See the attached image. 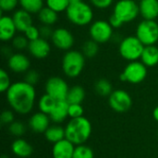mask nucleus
<instances>
[{
    "label": "nucleus",
    "mask_w": 158,
    "mask_h": 158,
    "mask_svg": "<svg viewBox=\"0 0 158 158\" xmlns=\"http://www.w3.org/2000/svg\"><path fill=\"white\" fill-rule=\"evenodd\" d=\"M7 65L15 73H26L31 67V61L27 56L21 53L12 54L7 59Z\"/></svg>",
    "instance_id": "obj_13"
},
{
    "label": "nucleus",
    "mask_w": 158,
    "mask_h": 158,
    "mask_svg": "<svg viewBox=\"0 0 158 158\" xmlns=\"http://www.w3.org/2000/svg\"><path fill=\"white\" fill-rule=\"evenodd\" d=\"M44 136L46 140L52 143H56L66 138L65 129L59 125H52L45 131Z\"/></svg>",
    "instance_id": "obj_23"
},
{
    "label": "nucleus",
    "mask_w": 158,
    "mask_h": 158,
    "mask_svg": "<svg viewBox=\"0 0 158 158\" xmlns=\"http://www.w3.org/2000/svg\"><path fill=\"white\" fill-rule=\"evenodd\" d=\"M94 90L100 96H109L113 92V86L107 79L101 78L94 83Z\"/></svg>",
    "instance_id": "obj_26"
},
{
    "label": "nucleus",
    "mask_w": 158,
    "mask_h": 158,
    "mask_svg": "<svg viewBox=\"0 0 158 158\" xmlns=\"http://www.w3.org/2000/svg\"><path fill=\"white\" fill-rule=\"evenodd\" d=\"M16 25L12 17L2 15L0 18V39L3 42L11 41L16 36Z\"/></svg>",
    "instance_id": "obj_17"
},
{
    "label": "nucleus",
    "mask_w": 158,
    "mask_h": 158,
    "mask_svg": "<svg viewBox=\"0 0 158 158\" xmlns=\"http://www.w3.org/2000/svg\"><path fill=\"white\" fill-rule=\"evenodd\" d=\"M85 56L81 51L69 50L62 58V69L69 78H76L81 75L85 66Z\"/></svg>",
    "instance_id": "obj_3"
},
{
    "label": "nucleus",
    "mask_w": 158,
    "mask_h": 158,
    "mask_svg": "<svg viewBox=\"0 0 158 158\" xmlns=\"http://www.w3.org/2000/svg\"><path fill=\"white\" fill-rule=\"evenodd\" d=\"M38 19L44 25L53 26L58 19L57 12L54 11L48 6H44L38 13Z\"/></svg>",
    "instance_id": "obj_24"
},
{
    "label": "nucleus",
    "mask_w": 158,
    "mask_h": 158,
    "mask_svg": "<svg viewBox=\"0 0 158 158\" xmlns=\"http://www.w3.org/2000/svg\"><path fill=\"white\" fill-rule=\"evenodd\" d=\"M36 93L33 85L25 81H16L6 91V100L10 107L20 115L30 113L35 103Z\"/></svg>",
    "instance_id": "obj_1"
},
{
    "label": "nucleus",
    "mask_w": 158,
    "mask_h": 158,
    "mask_svg": "<svg viewBox=\"0 0 158 158\" xmlns=\"http://www.w3.org/2000/svg\"><path fill=\"white\" fill-rule=\"evenodd\" d=\"M1 158H8V157H7L6 156H1Z\"/></svg>",
    "instance_id": "obj_45"
},
{
    "label": "nucleus",
    "mask_w": 158,
    "mask_h": 158,
    "mask_svg": "<svg viewBox=\"0 0 158 158\" xmlns=\"http://www.w3.org/2000/svg\"><path fill=\"white\" fill-rule=\"evenodd\" d=\"M28 50L33 57L37 59H44L49 56L51 52V45L47 40L40 37L30 42Z\"/></svg>",
    "instance_id": "obj_14"
},
{
    "label": "nucleus",
    "mask_w": 158,
    "mask_h": 158,
    "mask_svg": "<svg viewBox=\"0 0 158 158\" xmlns=\"http://www.w3.org/2000/svg\"><path fill=\"white\" fill-rule=\"evenodd\" d=\"M45 3L46 6L57 13L66 11L70 5L69 0H45Z\"/></svg>",
    "instance_id": "obj_30"
},
{
    "label": "nucleus",
    "mask_w": 158,
    "mask_h": 158,
    "mask_svg": "<svg viewBox=\"0 0 158 158\" xmlns=\"http://www.w3.org/2000/svg\"><path fill=\"white\" fill-rule=\"evenodd\" d=\"M113 13L124 23H129L140 15L139 4L134 0H119L115 5Z\"/></svg>",
    "instance_id": "obj_8"
},
{
    "label": "nucleus",
    "mask_w": 158,
    "mask_h": 158,
    "mask_svg": "<svg viewBox=\"0 0 158 158\" xmlns=\"http://www.w3.org/2000/svg\"><path fill=\"white\" fill-rule=\"evenodd\" d=\"M1 123L3 125H6L9 126L12 122L15 121V118H14V113L10 110H4L1 114Z\"/></svg>",
    "instance_id": "obj_39"
},
{
    "label": "nucleus",
    "mask_w": 158,
    "mask_h": 158,
    "mask_svg": "<svg viewBox=\"0 0 158 158\" xmlns=\"http://www.w3.org/2000/svg\"><path fill=\"white\" fill-rule=\"evenodd\" d=\"M82 0H69L70 4H74V3H78V2H81Z\"/></svg>",
    "instance_id": "obj_44"
},
{
    "label": "nucleus",
    "mask_w": 158,
    "mask_h": 158,
    "mask_svg": "<svg viewBox=\"0 0 158 158\" xmlns=\"http://www.w3.org/2000/svg\"><path fill=\"white\" fill-rule=\"evenodd\" d=\"M85 98V91L80 85H74L69 88L66 101L69 104H81Z\"/></svg>",
    "instance_id": "obj_25"
},
{
    "label": "nucleus",
    "mask_w": 158,
    "mask_h": 158,
    "mask_svg": "<svg viewBox=\"0 0 158 158\" xmlns=\"http://www.w3.org/2000/svg\"><path fill=\"white\" fill-rule=\"evenodd\" d=\"M134 1H136V2H138V1H139V2H140L141 0H134Z\"/></svg>",
    "instance_id": "obj_46"
},
{
    "label": "nucleus",
    "mask_w": 158,
    "mask_h": 158,
    "mask_svg": "<svg viewBox=\"0 0 158 158\" xmlns=\"http://www.w3.org/2000/svg\"><path fill=\"white\" fill-rule=\"evenodd\" d=\"M66 139L75 145L83 144L91 136L92 124L84 117L71 118L65 128Z\"/></svg>",
    "instance_id": "obj_2"
},
{
    "label": "nucleus",
    "mask_w": 158,
    "mask_h": 158,
    "mask_svg": "<svg viewBox=\"0 0 158 158\" xmlns=\"http://www.w3.org/2000/svg\"><path fill=\"white\" fill-rule=\"evenodd\" d=\"M112 26L108 21L98 19L94 21L90 27V36L91 38L97 42L98 44H105L110 41L114 36Z\"/></svg>",
    "instance_id": "obj_9"
},
{
    "label": "nucleus",
    "mask_w": 158,
    "mask_h": 158,
    "mask_svg": "<svg viewBox=\"0 0 158 158\" xmlns=\"http://www.w3.org/2000/svg\"><path fill=\"white\" fill-rule=\"evenodd\" d=\"M39 31H40V37L44 38L45 40H48V39L52 38V35H53L55 30H53L52 26H50V25H44L43 24L39 28Z\"/></svg>",
    "instance_id": "obj_40"
},
{
    "label": "nucleus",
    "mask_w": 158,
    "mask_h": 158,
    "mask_svg": "<svg viewBox=\"0 0 158 158\" xmlns=\"http://www.w3.org/2000/svg\"><path fill=\"white\" fill-rule=\"evenodd\" d=\"M99 52V44L93 39L87 40L83 43L81 46V53L87 58L94 57Z\"/></svg>",
    "instance_id": "obj_29"
},
{
    "label": "nucleus",
    "mask_w": 158,
    "mask_h": 158,
    "mask_svg": "<svg viewBox=\"0 0 158 158\" xmlns=\"http://www.w3.org/2000/svg\"><path fill=\"white\" fill-rule=\"evenodd\" d=\"M12 46L17 50H23L28 48L30 41L26 38L25 35H16L11 40Z\"/></svg>",
    "instance_id": "obj_33"
},
{
    "label": "nucleus",
    "mask_w": 158,
    "mask_h": 158,
    "mask_svg": "<svg viewBox=\"0 0 158 158\" xmlns=\"http://www.w3.org/2000/svg\"><path fill=\"white\" fill-rule=\"evenodd\" d=\"M75 150V144H73L68 139H63L53 145L52 156L54 158H72Z\"/></svg>",
    "instance_id": "obj_16"
},
{
    "label": "nucleus",
    "mask_w": 158,
    "mask_h": 158,
    "mask_svg": "<svg viewBox=\"0 0 158 158\" xmlns=\"http://www.w3.org/2000/svg\"><path fill=\"white\" fill-rule=\"evenodd\" d=\"M56 102L57 101L56 99H54L49 94H45L39 100V103H38L39 109H40L41 112H43L44 114H47V115H50V113L53 111L54 107L56 106Z\"/></svg>",
    "instance_id": "obj_27"
},
{
    "label": "nucleus",
    "mask_w": 158,
    "mask_h": 158,
    "mask_svg": "<svg viewBox=\"0 0 158 158\" xmlns=\"http://www.w3.org/2000/svg\"><path fill=\"white\" fill-rule=\"evenodd\" d=\"M83 107L81 104H69V117L71 118H77L83 117Z\"/></svg>",
    "instance_id": "obj_35"
},
{
    "label": "nucleus",
    "mask_w": 158,
    "mask_h": 158,
    "mask_svg": "<svg viewBox=\"0 0 158 158\" xmlns=\"http://www.w3.org/2000/svg\"><path fill=\"white\" fill-rule=\"evenodd\" d=\"M137 38L144 44L154 45L158 42V24L156 20L143 19L136 29Z\"/></svg>",
    "instance_id": "obj_7"
},
{
    "label": "nucleus",
    "mask_w": 158,
    "mask_h": 158,
    "mask_svg": "<svg viewBox=\"0 0 158 158\" xmlns=\"http://www.w3.org/2000/svg\"><path fill=\"white\" fill-rule=\"evenodd\" d=\"M8 131L10 132L11 135L15 137H20L25 133L26 128L23 123H21L20 121L15 120L8 126Z\"/></svg>",
    "instance_id": "obj_32"
},
{
    "label": "nucleus",
    "mask_w": 158,
    "mask_h": 158,
    "mask_svg": "<svg viewBox=\"0 0 158 158\" xmlns=\"http://www.w3.org/2000/svg\"><path fill=\"white\" fill-rule=\"evenodd\" d=\"M153 117H154V118L158 122V106L154 109V111H153Z\"/></svg>",
    "instance_id": "obj_43"
},
{
    "label": "nucleus",
    "mask_w": 158,
    "mask_h": 158,
    "mask_svg": "<svg viewBox=\"0 0 158 158\" xmlns=\"http://www.w3.org/2000/svg\"><path fill=\"white\" fill-rule=\"evenodd\" d=\"M141 59L147 68L156 66L158 64V47L155 44L144 46Z\"/></svg>",
    "instance_id": "obj_22"
},
{
    "label": "nucleus",
    "mask_w": 158,
    "mask_h": 158,
    "mask_svg": "<svg viewBox=\"0 0 158 158\" xmlns=\"http://www.w3.org/2000/svg\"><path fill=\"white\" fill-rule=\"evenodd\" d=\"M50 117L43 112H37L33 114L29 119V127L33 132L44 133L50 126Z\"/></svg>",
    "instance_id": "obj_15"
},
{
    "label": "nucleus",
    "mask_w": 158,
    "mask_h": 158,
    "mask_svg": "<svg viewBox=\"0 0 158 158\" xmlns=\"http://www.w3.org/2000/svg\"><path fill=\"white\" fill-rule=\"evenodd\" d=\"M51 40L53 44L56 48L64 51L71 50V47L73 46L75 42L73 34L66 28L56 29L54 31Z\"/></svg>",
    "instance_id": "obj_12"
},
{
    "label": "nucleus",
    "mask_w": 158,
    "mask_h": 158,
    "mask_svg": "<svg viewBox=\"0 0 158 158\" xmlns=\"http://www.w3.org/2000/svg\"><path fill=\"white\" fill-rule=\"evenodd\" d=\"M69 87L66 81L60 77H51L45 83V94L52 96L56 101L67 99Z\"/></svg>",
    "instance_id": "obj_10"
},
{
    "label": "nucleus",
    "mask_w": 158,
    "mask_h": 158,
    "mask_svg": "<svg viewBox=\"0 0 158 158\" xmlns=\"http://www.w3.org/2000/svg\"><path fill=\"white\" fill-rule=\"evenodd\" d=\"M144 49V44L137 38V36H127L122 39L118 45L120 56L129 62L141 58Z\"/></svg>",
    "instance_id": "obj_5"
},
{
    "label": "nucleus",
    "mask_w": 158,
    "mask_h": 158,
    "mask_svg": "<svg viewBox=\"0 0 158 158\" xmlns=\"http://www.w3.org/2000/svg\"><path fill=\"white\" fill-rule=\"evenodd\" d=\"M10 78L7 72L5 69L0 70V92L1 93H6V91L11 86Z\"/></svg>",
    "instance_id": "obj_34"
},
{
    "label": "nucleus",
    "mask_w": 158,
    "mask_h": 158,
    "mask_svg": "<svg viewBox=\"0 0 158 158\" xmlns=\"http://www.w3.org/2000/svg\"><path fill=\"white\" fill-rule=\"evenodd\" d=\"M11 150L15 156L20 158L29 157L33 152L32 146L27 141L21 138H18L12 143Z\"/></svg>",
    "instance_id": "obj_21"
},
{
    "label": "nucleus",
    "mask_w": 158,
    "mask_h": 158,
    "mask_svg": "<svg viewBox=\"0 0 158 158\" xmlns=\"http://www.w3.org/2000/svg\"><path fill=\"white\" fill-rule=\"evenodd\" d=\"M19 6L31 14H38L44 7V0H19Z\"/></svg>",
    "instance_id": "obj_28"
},
{
    "label": "nucleus",
    "mask_w": 158,
    "mask_h": 158,
    "mask_svg": "<svg viewBox=\"0 0 158 158\" xmlns=\"http://www.w3.org/2000/svg\"><path fill=\"white\" fill-rule=\"evenodd\" d=\"M114 0H90L92 5L98 9H106L109 7Z\"/></svg>",
    "instance_id": "obj_41"
},
{
    "label": "nucleus",
    "mask_w": 158,
    "mask_h": 158,
    "mask_svg": "<svg viewBox=\"0 0 158 158\" xmlns=\"http://www.w3.org/2000/svg\"><path fill=\"white\" fill-rule=\"evenodd\" d=\"M40 80V75L39 73L34 70V69H29L26 73H25V78H24V81L26 82H28L29 84L31 85H35L36 83H38Z\"/></svg>",
    "instance_id": "obj_37"
},
{
    "label": "nucleus",
    "mask_w": 158,
    "mask_h": 158,
    "mask_svg": "<svg viewBox=\"0 0 158 158\" xmlns=\"http://www.w3.org/2000/svg\"><path fill=\"white\" fill-rule=\"evenodd\" d=\"M139 7L143 19L155 20L158 17V0H141Z\"/></svg>",
    "instance_id": "obj_19"
},
{
    "label": "nucleus",
    "mask_w": 158,
    "mask_h": 158,
    "mask_svg": "<svg viewBox=\"0 0 158 158\" xmlns=\"http://www.w3.org/2000/svg\"><path fill=\"white\" fill-rule=\"evenodd\" d=\"M147 76V67L142 61H131L124 69L119 75L121 81H127L131 84H138L143 82Z\"/></svg>",
    "instance_id": "obj_6"
},
{
    "label": "nucleus",
    "mask_w": 158,
    "mask_h": 158,
    "mask_svg": "<svg viewBox=\"0 0 158 158\" xmlns=\"http://www.w3.org/2000/svg\"><path fill=\"white\" fill-rule=\"evenodd\" d=\"M69 20L76 26L89 25L94 19V11L92 7L85 2L70 4L66 10Z\"/></svg>",
    "instance_id": "obj_4"
},
{
    "label": "nucleus",
    "mask_w": 158,
    "mask_h": 158,
    "mask_svg": "<svg viewBox=\"0 0 158 158\" xmlns=\"http://www.w3.org/2000/svg\"><path fill=\"white\" fill-rule=\"evenodd\" d=\"M12 19L18 31L20 32H24L30 26L33 25L31 14L22 8L16 10L12 15Z\"/></svg>",
    "instance_id": "obj_18"
},
{
    "label": "nucleus",
    "mask_w": 158,
    "mask_h": 158,
    "mask_svg": "<svg viewBox=\"0 0 158 158\" xmlns=\"http://www.w3.org/2000/svg\"><path fill=\"white\" fill-rule=\"evenodd\" d=\"M94 151L87 145L80 144L75 146L72 158H94Z\"/></svg>",
    "instance_id": "obj_31"
},
{
    "label": "nucleus",
    "mask_w": 158,
    "mask_h": 158,
    "mask_svg": "<svg viewBox=\"0 0 158 158\" xmlns=\"http://www.w3.org/2000/svg\"><path fill=\"white\" fill-rule=\"evenodd\" d=\"M23 34L26 36V38L31 42V41H34L38 38H40V31H39V28L35 27L34 25H31L24 32Z\"/></svg>",
    "instance_id": "obj_38"
},
{
    "label": "nucleus",
    "mask_w": 158,
    "mask_h": 158,
    "mask_svg": "<svg viewBox=\"0 0 158 158\" xmlns=\"http://www.w3.org/2000/svg\"><path fill=\"white\" fill-rule=\"evenodd\" d=\"M108 104L110 107L118 112H127L132 106V99L130 94L124 90H115L108 96Z\"/></svg>",
    "instance_id": "obj_11"
},
{
    "label": "nucleus",
    "mask_w": 158,
    "mask_h": 158,
    "mask_svg": "<svg viewBox=\"0 0 158 158\" xmlns=\"http://www.w3.org/2000/svg\"><path fill=\"white\" fill-rule=\"evenodd\" d=\"M69 104L66 100L57 101L56 106L49 115L50 119L56 124L63 122L69 117Z\"/></svg>",
    "instance_id": "obj_20"
},
{
    "label": "nucleus",
    "mask_w": 158,
    "mask_h": 158,
    "mask_svg": "<svg viewBox=\"0 0 158 158\" xmlns=\"http://www.w3.org/2000/svg\"><path fill=\"white\" fill-rule=\"evenodd\" d=\"M108 22H109V24L112 26V28L113 29H118V28H121L122 27V25L124 24V22L120 19H118L114 13L109 17V19H108Z\"/></svg>",
    "instance_id": "obj_42"
},
{
    "label": "nucleus",
    "mask_w": 158,
    "mask_h": 158,
    "mask_svg": "<svg viewBox=\"0 0 158 158\" xmlns=\"http://www.w3.org/2000/svg\"><path fill=\"white\" fill-rule=\"evenodd\" d=\"M19 5V0H0V8L2 12L13 11Z\"/></svg>",
    "instance_id": "obj_36"
}]
</instances>
